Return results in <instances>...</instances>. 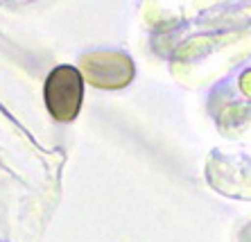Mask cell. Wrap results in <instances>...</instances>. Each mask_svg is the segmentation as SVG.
Masks as SVG:
<instances>
[{
  "mask_svg": "<svg viewBox=\"0 0 251 242\" xmlns=\"http://www.w3.org/2000/svg\"><path fill=\"white\" fill-rule=\"evenodd\" d=\"M84 97L82 73L73 66H59L46 79V106L50 116L59 122L77 118Z\"/></svg>",
  "mask_w": 251,
  "mask_h": 242,
  "instance_id": "cell-1",
  "label": "cell"
},
{
  "mask_svg": "<svg viewBox=\"0 0 251 242\" xmlns=\"http://www.w3.org/2000/svg\"><path fill=\"white\" fill-rule=\"evenodd\" d=\"M86 79L100 89H123L134 77V64L123 52H93L82 57Z\"/></svg>",
  "mask_w": 251,
  "mask_h": 242,
  "instance_id": "cell-2",
  "label": "cell"
}]
</instances>
